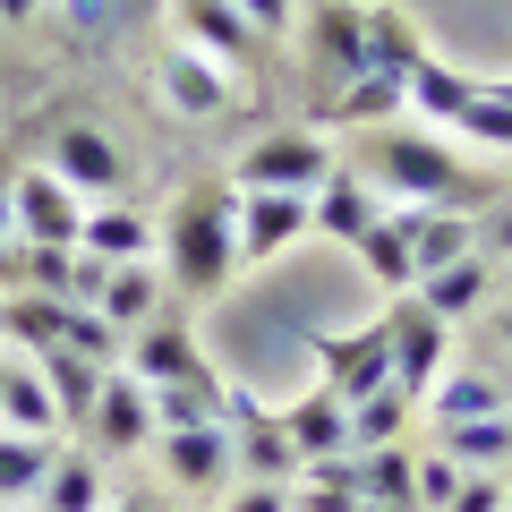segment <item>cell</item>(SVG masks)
<instances>
[{
	"label": "cell",
	"instance_id": "4fadbf2b",
	"mask_svg": "<svg viewBox=\"0 0 512 512\" xmlns=\"http://www.w3.org/2000/svg\"><path fill=\"white\" fill-rule=\"evenodd\" d=\"M154 77H163V103L180 111V120H222V111L239 103V86L214 69V60H197L188 43H171V52L154 60Z\"/></svg>",
	"mask_w": 512,
	"mask_h": 512
},
{
	"label": "cell",
	"instance_id": "8992f818",
	"mask_svg": "<svg viewBox=\"0 0 512 512\" xmlns=\"http://www.w3.org/2000/svg\"><path fill=\"white\" fill-rule=\"evenodd\" d=\"M316 367H325L333 402H367L393 384V350H384V325H350V333H316Z\"/></svg>",
	"mask_w": 512,
	"mask_h": 512
},
{
	"label": "cell",
	"instance_id": "d4e9b609",
	"mask_svg": "<svg viewBox=\"0 0 512 512\" xmlns=\"http://www.w3.org/2000/svg\"><path fill=\"white\" fill-rule=\"evenodd\" d=\"M350 248H359V265L384 282V291H410V214H402V205H384Z\"/></svg>",
	"mask_w": 512,
	"mask_h": 512
},
{
	"label": "cell",
	"instance_id": "ac0fdd59",
	"mask_svg": "<svg viewBox=\"0 0 512 512\" xmlns=\"http://www.w3.org/2000/svg\"><path fill=\"white\" fill-rule=\"evenodd\" d=\"M419 410H427L436 427H453V419H504L512 393L487 376V367H453V376H436V384L419 393Z\"/></svg>",
	"mask_w": 512,
	"mask_h": 512
},
{
	"label": "cell",
	"instance_id": "f5cc1de1",
	"mask_svg": "<svg viewBox=\"0 0 512 512\" xmlns=\"http://www.w3.org/2000/svg\"><path fill=\"white\" fill-rule=\"evenodd\" d=\"M0 512H18V504H0Z\"/></svg>",
	"mask_w": 512,
	"mask_h": 512
},
{
	"label": "cell",
	"instance_id": "f1b7e54d",
	"mask_svg": "<svg viewBox=\"0 0 512 512\" xmlns=\"http://www.w3.org/2000/svg\"><path fill=\"white\" fill-rule=\"evenodd\" d=\"M222 402H231V384L205 367V376H180V384H154V419L163 427H222Z\"/></svg>",
	"mask_w": 512,
	"mask_h": 512
},
{
	"label": "cell",
	"instance_id": "603a6c76",
	"mask_svg": "<svg viewBox=\"0 0 512 512\" xmlns=\"http://www.w3.org/2000/svg\"><path fill=\"white\" fill-rule=\"evenodd\" d=\"M274 419H282V436H291V453H299V461L350 453V444H342V402H333L325 384H308V393H299L291 410H274Z\"/></svg>",
	"mask_w": 512,
	"mask_h": 512
},
{
	"label": "cell",
	"instance_id": "4dcf8cb0",
	"mask_svg": "<svg viewBox=\"0 0 512 512\" xmlns=\"http://www.w3.org/2000/svg\"><path fill=\"white\" fill-rule=\"evenodd\" d=\"M461 103H470V77L444 69L436 52H427L419 69L402 77V111H410V120H444V128H453V111H461Z\"/></svg>",
	"mask_w": 512,
	"mask_h": 512
},
{
	"label": "cell",
	"instance_id": "30bf717a",
	"mask_svg": "<svg viewBox=\"0 0 512 512\" xmlns=\"http://www.w3.org/2000/svg\"><path fill=\"white\" fill-rule=\"evenodd\" d=\"M154 384H137L128 367H111L103 376V393H94V419H86V436L103 444V453H146L154 444Z\"/></svg>",
	"mask_w": 512,
	"mask_h": 512
},
{
	"label": "cell",
	"instance_id": "d6986e66",
	"mask_svg": "<svg viewBox=\"0 0 512 512\" xmlns=\"http://www.w3.org/2000/svg\"><path fill=\"white\" fill-rule=\"evenodd\" d=\"M60 333H69V299H52V291H0V350L35 359V350H52Z\"/></svg>",
	"mask_w": 512,
	"mask_h": 512
},
{
	"label": "cell",
	"instance_id": "f907efd6",
	"mask_svg": "<svg viewBox=\"0 0 512 512\" xmlns=\"http://www.w3.org/2000/svg\"><path fill=\"white\" fill-rule=\"evenodd\" d=\"M487 86H495V94H504V103H512V77H487Z\"/></svg>",
	"mask_w": 512,
	"mask_h": 512
},
{
	"label": "cell",
	"instance_id": "8fae6325",
	"mask_svg": "<svg viewBox=\"0 0 512 512\" xmlns=\"http://www.w3.org/2000/svg\"><path fill=\"white\" fill-rule=\"evenodd\" d=\"M171 18H180V43L197 60H214L222 77L231 69H256V26L239 18L231 0H171Z\"/></svg>",
	"mask_w": 512,
	"mask_h": 512
},
{
	"label": "cell",
	"instance_id": "5bb4252c",
	"mask_svg": "<svg viewBox=\"0 0 512 512\" xmlns=\"http://www.w3.org/2000/svg\"><path fill=\"white\" fill-rule=\"evenodd\" d=\"M308 60H316V77H333V86L367 77V9L325 0V9H316V26H308Z\"/></svg>",
	"mask_w": 512,
	"mask_h": 512
},
{
	"label": "cell",
	"instance_id": "e0dca14e",
	"mask_svg": "<svg viewBox=\"0 0 512 512\" xmlns=\"http://www.w3.org/2000/svg\"><path fill=\"white\" fill-rule=\"evenodd\" d=\"M77 248L103 256V265H137V256H154V222L128 197H103V205H86V222H77Z\"/></svg>",
	"mask_w": 512,
	"mask_h": 512
},
{
	"label": "cell",
	"instance_id": "bcb514c9",
	"mask_svg": "<svg viewBox=\"0 0 512 512\" xmlns=\"http://www.w3.org/2000/svg\"><path fill=\"white\" fill-rule=\"evenodd\" d=\"M77 9V26H86V35H103V0H69Z\"/></svg>",
	"mask_w": 512,
	"mask_h": 512
},
{
	"label": "cell",
	"instance_id": "277c9868",
	"mask_svg": "<svg viewBox=\"0 0 512 512\" xmlns=\"http://www.w3.org/2000/svg\"><path fill=\"white\" fill-rule=\"evenodd\" d=\"M77 222H86V197H77L52 163H35V171H18V180H9V239H35V248H77Z\"/></svg>",
	"mask_w": 512,
	"mask_h": 512
},
{
	"label": "cell",
	"instance_id": "f546056e",
	"mask_svg": "<svg viewBox=\"0 0 512 512\" xmlns=\"http://www.w3.org/2000/svg\"><path fill=\"white\" fill-rule=\"evenodd\" d=\"M0 291H52V299H69V248L0 239Z\"/></svg>",
	"mask_w": 512,
	"mask_h": 512
},
{
	"label": "cell",
	"instance_id": "816d5d0a",
	"mask_svg": "<svg viewBox=\"0 0 512 512\" xmlns=\"http://www.w3.org/2000/svg\"><path fill=\"white\" fill-rule=\"evenodd\" d=\"M0 367H9V350H0Z\"/></svg>",
	"mask_w": 512,
	"mask_h": 512
},
{
	"label": "cell",
	"instance_id": "83f0119b",
	"mask_svg": "<svg viewBox=\"0 0 512 512\" xmlns=\"http://www.w3.org/2000/svg\"><path fill=\"white\" fill-rule=\"evenodd\" d=\"M436 453L461 461V470H504V461H512V410H504V419H453V427H436Z\"/></svg>",
	"mask_w": 512,
	"mask_h": 512
},
{
	"label": "cell",
	"instance_id": "9a60e30c",
	"mask_svg": "<svg viewBox=\"0 0 512 512\" xmlns=\"http://www.w3.org/2000/svg\"><path fill=\"white\" fill-rule=\"evenodd\" d=\"M376 214H384V197H376V188L359 180V171H342V163H333L325 180L308 188V231L342 239V248H350V239H359V231H367V222H376Z\"/></svg>",
	"mask_w": 512,
	"mask_h": 512
},
{
	"label": "cell",
	"instance_id": "7dc6e473",
	"mask_svg": "<svg viewBox=\"0 0 512 512\" xmlns=\"http://www.w3.org/2000/svg\"><path fill=\"white\" fill-rule=\"evenodd\" d=\"M487 333H495V342L512 350V308H495V325H487Z\"/></svg>",
	"mask_w": 512,
	"mask_h": 512
},
{
	"label": "cell",
	"instance_id": "ba28073f",
	"mask_svg": "<svg viewBox=\"0 0 512 512\" xmlns=\"http://www.w3.org/2000/svg\"><path fill=\"white\" fill-rule=\"evenodd\" d=\"M239 274L248 265H274L291 239H308V197L299 188H239Z\"/></svg>",
	"mask_w": 512,
	"mask_h": 512
},
{
	"label": "cell",
	"instance_id": "74e56055",
	"mask_svg": "<svg viewBox=\"0 0 512 512\" xmlns=\"http://www.w3.org/2000/svg\"><path fill=\"white\" fill-rule=\"evenodd\" d=\"M444 512H512V478L504 470H461V487H453Z\"/></svg>",
	"mask_w": 512,
	"mask_h": 512
},
{
	"label": "cell",
	"instance_id": "3957f363",
	"mask_svg": "<svg viewBox=\"0 0 512 512\" xmlns=\"http://www.w3.org/2000/svg\"><path fill=\"white\" fill-rule=\"evenodd\" d=\"M376 325H384V350H393V384L419 402L427 384L444 376V342H453V325H444L427 299H410V291H393V308H384Z\"/></svg>",
	"mask_w": 512,
	"mask_h": 512
},
{
	"label": "cell",
	"instance_id": "4316f807",
	"mask_svg": "<svg viewBox=\"0 0 512 512\" xmlns=\"http://www.w3.org/2000/svg\"><path fill=\"white\" fill-rule=\"evenodd\" d=\"M35 504H43V512H103V504H111V495H103V461H86V453H52V470H43Z\"/></svg>",
	"mask_w": 512,
	"mask_h": 512
},
{
	"label": "cell",
	"instance_id": "7c38bea8",
	"mask_svg": "<svg viewBox=\"0 0 512 512\" xmlns=\"http://www.w3.org/2000/svg\"><path fill=\"white\" fill-rule=\"evenodd\" d=\"M120 367H128L137 384H180V376H205V350H197V333H188L180 316H154V325L128 333Z\"/></svg>",
	"mask_w": 512,
	"mask_h": 512
},
{
	"label": "cell",
	"instance_id": "cb8c5ba5",
	"mask_svg": "<svg viewBox=\"0 0 512 512\" xmlns=\"http://www.w3.org/2000/svg\"><path fill=\"white\" fill-rule=\"evenodd\" d=\"M487 291H495L487 256H461V265H444V274L410 282V299H427V308H436L444 325H461V316H478V308H487Z\"/></svg>",
	"mask_w": 512,
	"mask_h": 512
},
{
	"label": "cell",
	"instance_id": "836d02e7",
	"mask_svg": "<svg viewBox=\"0 0 512 512\" xmlns=\"http://www.w3.org/2000/svg\"><path fill=\"white\" fill-rule=\"evenodd\" d=\"M359 461V495L367 504H402V512H419V495H410V444H384V453H350Z\"/></svg>",
	"mask_w": 512,
	"mask_h": 512
},
{
	"label": "cell",
	"instance_id": "f6af8a7d",
	"mask_svg": "<svg viewBox=\"0 0 512 512\" xmlns=\"http://www.w3.org/2000/svg\"><path fill=\"white\" fill-rule=\"evenodd\" d=\"M35 9H43V0H0V26H26Z\"/></svg>",
	"mask_w": 512,
	"mask_h": 512
},
{
	"label": "cell",
	"instance_id": "d6a6232c",
	"mask_svg": "<svg viewBox=\"0 0 512 512\" xmlns=\"http://www.w3.org/2000/svg\"><path fill=\"white\" fill-rule=\"evenodd\" d=\"M43 470H52V436H18V427H0V504H35Z\"/></svg>",
	"mask_w": 512,
	"mask_h": 512
},
{
	"label": "cell",
	"instance_id": "7bdbcfd3",
	"mask_svg": "<svg viewBox=\"0 0 512 512\" xmlns=\"http://www.w3.org/2000/svg\"><path fill=\"white\" fill-rule=\"evenodd\" d=\"M478 256H512V205L478 214Z\"/></svg>",
	"mask_w": 512,
	"mask_h": 512
},
{
	"label": "cell",
	"instance_id": "c3c4849f",
	"mask_svg": "<svg viewBox=\"0 0 512 512\" xmlns=\"http://www.w3.org/2000/svg\"><path fill=\"white\" fill-rule=\"evenodd\" d=\"M103 512H154V504H137V495H111V504Z\"/></svg>",
	"mask_w": 512,
	"mask_h": 512
},
{
	"label": "cell",
	"instance_id": "484cf974",
	"mask_svg": "<svg viewBox=\"0 0 512 512\" xmlns=\"http://www.w3.org/2000/svg\"><path fill=\"white\" fill-rule=\"evenodd\" d=\"M350 504H359V461H350V453L299 461V478H291V512H350Z\"/></svg>",
	"mask_w": 512,
	"mask_h": 512
},
{
	"label": "cell",
	"instance_id": "6da1fadb",
	"mask_svg": "<svg viewBox=\"0 0 512 512\" xmlns=\"http://www.w3.org/2000/svg\"><path fill=\"white\" fill-rule=\"evenodd\" d=\"M239 188L231 180H205V188H180L171 222L154 231V256H163V282L180 299H222L239 274Z\"/></svg>",
	"mask_w": 512,
	"mask_h": 512
},
{
	"label": "cell",
	"instance_id": "b9f144b4",
	"mask_svg": "<svg viewBox=\"0 0 512 512\" xmlns=\"http://www.w3.org/2000/svg\"><path fill=\"white\" fill-rule=\"evenodd\" d=\"M231 512H291V487H274V478H248V487L231 495Z\"/></svg>",
	"mask_w": 512,
	"mask_h": 512
},
{
	"label": "cell",
	"instance_id": "e575fe53",
	"mask_svg": "<svg viewBox=\"0 0 512 512\" xmlns=\"http://www.w3.org/2000/svg\"><path fill=\"white\" fill-rule=\"evenodd\" d=\"M453 128H461V137H478V146H495V154H512V103L487 86V77H470V103L453 111Z\"/></svg>",
	"mask_w": 512,
	"mask_h": 512
},
{
	"label": "cell",
	"instance_id": "7402d4cb",
	"mask_svg": "<svg viewBox=\"0 0 512 512\" xmlns=\"http://www.w3.org/2000/svg\"><path fill=\"white\" fill-rule=\"evenodd\" d=\"M410 393L402 384H384V393H367V402H350L342 410V444L350 453H384V444H410Z\"/></svg>",
	"mask_w": 512,
	"mask_h": 512
},
{
	"label": "cell",
	"instance_id": "7a4b0ae2",
	"mask_svg": "<svg viewBox=\"0 0 512 512\" xmlns=\"http://www.w3.org/2000/svg\"><path fill=\"white\" fill-rule=\"evenodd\" d=\"M359 180L376 188V197H402V205H453V214H470V197L487 180H470L461 171V154H444L436 137H419V128H376L359 146Z\"/></svg>",
	"mask_w": 512,
	"mask_h": 512
},
{
	"label": "cell",
	"instance_id": "60d3db41",
	"mask_svg": "<svg viewBox=\"0 0 512 512\" xmlns=\"http://www.w3.org/2000/svg\"><path fill=\"white\" fill-rule=\"evenodd\" d=\"M231 9H239V18L256 26V35H282V26L299 18V0H231Z\"/></svg>",
	"mask_w": 512,
	"mask_h": 512
},
{
	"label": "cell",
	"instance_id": "681fc988",
	"mask_svg": "<svg viewBox=\"0 0 512 512\" xmlns=\"http://www.w3.org/2000/svg\"><path fill=\"white\" fill-rule=\"evenodd\" d=\"M350 512H402V504H367V495H359V504H350Z\"/></svg>",
	"mask_w": 512,
	"mask_h": 512
},
{
	"label": "cell",
	"instance_id": "2e32d148",
	"mask_svg": "<svg viewBox=\"0 0 512 512\" xmlns=\"http://www.w3.org/2000/svg\"><path fill=\"white\" fill-rule=\"evenodd\" d=\"M163 265H154V256H137V265H111V282H103V299H94V316H103L111 333H137V325H154V316H163Z\"/></svg>",
	"mask_w": 512,
	"mask_h": 512
},
{
	"label": "cell",
	"instance_id": "8d00e7d4",
	"mask_svg": "<svg viewBox=\"0 0 512 512\" xmlns=\"http://www.w3.org/2000/svg\"><path fill=\"white\" fill-rule=\"evenodd\" d=\"M453 487H461V461H444V453L410 461V495H419V512H444V504H453Z\"/></svg>",
	"mask_w": 512,
	"mask_h": 512
},
{
	"label": "cell",
	"instance_id": "52a82bcc",
	"mask_svg": "<svg viewBox=\"0 0 512 512\" xmlns=\"http://www.w3.org/2000/svg\"><path fill=\"white\" fill-rule=\"evenodd\" d=\"M154 461H163V478L180 495H214V487H231V427H154V444H146Z\"/></svg>",
	"mask_w": 512,
	"mask_h": 512
},
{
	"label": "cell",
	"instance_id": "ffe728a7",
	"mask_svg": "<svg viewBox=\"0 0 512 512\" xmlns=\"http://www.w3.org/2000/svg\"><path fill=\"white\" fill-rule=\"evenodd\" d=\"M35 376L52 384V402H60V427H69V436H86V419H94V393H103V376L111 367H86L77 359V350H35Z\"/></svg>",
	"mask_w": 512,
	"mask_h": 512
},
{
	"label": "cell",
	"instance_id": "f35d334b",
	"mask_svg": "<svg viewBox=\"0 0 512 512\" xmlns=\"http://www.w3.org/2000/svg\"><path fill=\"white\" fill-rule=\"evenodd\" d=\"M376 111H402V77H350L342 86V120H376Z\"/></svg>",
	"mask_w": 512,
	"mask_h": 512
},
{
	"label": "cell",
	"instance_id": "9c48e42d",
	"mask_svg": "<svg viewBox=\"0 0 512 512\" xmlns=\"http://www.w3.org/2000/svg\"><path fill=\"white\" fill-rule=\"evenodd\" d=\"M52 171H60L86 205H103V197H120V188H128L120 146H111L94 120H60V128H52Z\"/></svg>",
	"mask_w": 512,
	"mask_h": 512
},
{
	"label": "cell",
	"instance_id": "1f68e13d",
	"mask_svg": "<svg viewBox=\"0 0 512 512\" xmlns=\"http://www.w3.org/2000/svg\"><path fill=\"white\" fill-rule=\"evenodd\" d=\"M427 60V43H419V26L402 18V9H367V69L376 77H410Z\"/></svg>",
	"mask_w": 512,
	"mask_h": 512
},
{
	"label": "cell",
	"instance_id": "ee69618b",
	"mask_svg": "<svg viewBox=\"0 0 512 512\" xmlns=\"http://www.w3.org/2000/svg\"><path fill=\"white\" fill-rule=\"evenodd\" d=\"M9 180H18V154L0 146V239H9Z\"/></svg>",
	"mask_w": 512,
	"mask_h": 512
},
{
	"label": "cell",
	"instance_id": "d590c367",
	"mask_svg": "<svg viewBox=\"0 0 512 512\" xmlns=\"http://www.w3.org/2000/svg\"><path fill=\"white\" fill-rule=\"evenodd\" d=\"M60 350H77L86 367H120V350H128V342H120V333H111L94 308H69V333H60Z\"/></svg>",
	"mask_w": 512,
	"mask_h": 512
},
{
	"label": "cell",
	"instance_id": "5b68a950",
	"mask_svg": "<svg viewBox=\"0 0 512 512\" xmlns=\"http://www.w3.org/2000/svg\"><path fill=\"white\" fill-rule=\"evenodd\" d=\"M325 171H333V146L316 128H274V137H256L231 163V188H299V197H308Z\"/></svg>",
	"mask_w": 512,
	"mask_h": 512
},
{
	"label": "cell",
	"instance_id": "44dd1931",
	"mask_svg": "<svg viewBox=\"0 0 512 512\" xmlns=\"http://www.w3.org/2000/svg\"><path fill=\"white\" fill-rule=\"evenodd\" d=\"M0 427H18V436H60L52 384H43L35 359H18V350H9V367H0Z\"/></svg>",
	"mask_w": 512,
	"mask_h": 512
},
{
	"label": "cell",
	"instance_id": "ab89813d",
	"mask_svg": "<svg viewBox=\"0 0 512 512\" xmlns=\"http://www.w3.org/2000/svg\"><path fill=\"white\" fill-rule=\"evenodd\" d=\"M103 282H111V265H103V256L69 248V308H94V299H103Z\"/></svg>",
	"mask_w": 512,
	"mask_h": 512
}]
</instances>
